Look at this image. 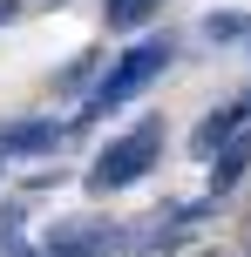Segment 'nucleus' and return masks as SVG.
<instances>
[{
	"label": "nucleus",
	"instance_id": "f257e3e1",
	"mask_svg": "<svg viewBox=\"0 0 251 257\" xmlns=\"http://www.w3.org/2000/svg\"><path fill=\"white\" fill-rule=\"evenodd\" d=\"M170 61H177L170 34H149V41H136V48H122L116 61L102 68V81L89 88V108H81V115H109V108L136 102V95H143V88H149V81H156Z\"/></svg>",
	"mask_w": 251,
	"mask_h": 257
},
{
	"label": "nucleus",
	"instance_id": "f03ea898",
	"mask_svg": "<svg viewBox=\"0 0 251 257\" xmlns=\"http://www.w3.org/2000/svg\"><path fill=\"white\" fill-rule=\"evenodd\" d=\"M156 163H163V122H156V115H143L136 128H122V136L109 142L102 156H95V169H89V190H95V196H109V190H129V183H143Z\"/></svg>",
	"mask_w": 251,
	"mask_h": 257
},
{
	"label": "nucleus",
	"instance_id": "7ed1b4c3",
	"mask_svg": "<svg viewBox=\"0 0 251 257\" xmlns=\"http://www.w3.org/2000/svg\"><path fill=\"white\" fill-rule=\"evenodd\" d=\"M244 128H251V88H238L224 108H211V115L190 128V149H197V163H211V156L224 149L231 136H244Z\"/></svg>",
	"mask_w": 251,
	"mask_h": 257
},
{
	"label": "nucleus",
	"instance_id": "20e7f679",
	"mask_svg": "<svg viewBox=\"0 0 251 257\" xmlns=\"http://www.w3.org/2000/svg\"><path fill=\"white\" fill-rule=\"evenodd\" d=\"M116 244H122V237L109 230V223H54L41 250H48V257H109Z\"/></svg>",
	"mask_w": 251,
	"mask_h": 257
},
{
	"label": "nucleus",
	"instance_id": "39448f33",
	"mask_svg": "<svg viewBox=\"0 0 251 257\" xmlns=\"http://www.w3.org/2000/svg\"><path fill=\"white\" fill-rule=\"evenodd\" d=\"M54 142H61V122H48V115L7 122V128H0V156H48Z\"/></svg>",
	"mask_w": 251,
	"mask_h": 257
},
{
	"label": "nucleus",
	"instance_id": "423d86ee",
	"mask_svg": "<svg viewBox=\"0 0 251 257\" xmlns=\"http://www.w3.org/2000/svg\"><path fill=\"white\" fill-rule=\"evenodd\" d=\"M244 169H251V128H244V136H231L224 149L211 156V196L238 190V183H244Z\"/></svg>",
	"mask_w": 251,
	"mask_h": 257
},
{
	"label": "nucleus",
	"instance_id": "0eeeda50",
	"mask_svg": "<svg viewBox=\"0 0 251 257\" xmlns=\"http://www.w3.org/2000/svg\"><path fill=\"white\" fill-rule=\"evenodd\" d=\"M204 41H211V48H251V14H204V27H197Z\"/></svg>",
	"mask_w": 251,
	"mask_h": 257
},
{
	"label": "nucleus",
	"instance_id": "6e6552de",
	"mask_svg": "<svg viewBox=\"0 0 251 257\" xmlns=\"http://www.w3.org/2000/svg\"><path fill=\"white\" fill-rule=\"evenodd\" d=\"M102 14H109V27L116 34H129V27H149L163 14V0H102Z\"/></svg>",
	"mask_w": 251,
	"mask_h": 257
},
{
	"label": "nucleus",
	"instance_id": "1a4fd4ad",
	"mask_svg": "<svg viewBox=\"0 0 251 257\" xmlns=\"http://www.w3.org/2000/svg\"><path fill=\"white\" fill-rule=\"evenodd\" d=\"M14 230H21V210H14V203H0V250L14 244Z\"/></svg>",
	"mask_w": 251,
	"mask_h": 257
},
{
	"label": "nucleus",
	"instance_id": "9d476101",
	"mask_svg": "<svg viewBox=\"0 0 251 257\" xmlns=\"http://www.w3.org/2000/svg\"><path fill=\"white\" fill-rule=\"evenodd\" d=\"M14 14H21V0H0V27H7V21H14Z\"/></svg>",
	"mask_w": 251,
	"mask_h": 257
}]
</instances>
